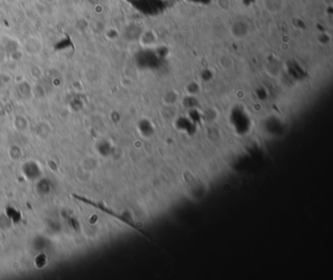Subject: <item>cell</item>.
<instances>
[{
  "label": "cell",
  "mask_w": 333,
  "mask_h": 280,
  "mask_svg": "<svg viewBox=\"0 0 333 280\" xmlns=\"http://www.w3.org/2000/svg\"><path fill=\"white\" fill-rule=\"evenodd\" d=\"M7 214H8V216H9L14 222H18V221L20 220V218H21L20 212H19L18 210H16L15 209H12V208H10V209L7 210Z\"/></svg>",
  "instance_id": "8992f818"
},
{
  "label": "cell",
  "mask_w": 333,
  "mask_h": 280,
  "mask_svg": "<svg viewBox=\"0 0 333 280\" xmlns=\"http://www.w3.org/2000/svg\"><path fill=\"white\" fill-rule=\"evenodd\" d=\"M23 46L27 52H29L31 54H35L39 50H41L42 43H41V40L39 38H37L35 36H30V37L26 38L25 40H23Z\"/></svg>",
  "instance_id": "6da1fadb"
},
{
  "label": "cell",
  "mask_w": 333,
  "mask_h": 280,
  "mask_svg": "<svg viewBox=\"0 0 333 280\" xmlns=\"http://www.w3.org/2000/svg\"><path fill=\"white\" fill-rule=\"evenodd\" d=\"M230 31L233 34V36H235L236 38H242L248 33V25L242 21L236 22L231 26Z\"/></svg>",
  "instance_id": "3957f363"
},
{
  "label": "cell",
  "mask_w": 333,
  "mask_h": 280,
  "mask_svg": "<svg viewBox=\"0 0 333 280\" xmlns=\"http://www.w3.org/2000/svg\"><path fill=\"white\" fill-rule=\"evenodd\" d=\"M283 0H264V6L270 14H277L283 9Z\"/></svg>",
  "instance_id": "7a4b0ae2"
},
{
  "label": "cell",
  "mask_w": 333,
  "mask_h": 280,
  "mask_svg": "<svg viewBox=\"0 0 333 280\" xmlns=\"http://www.w3.org/2000/svg\"><path fill=\"white\" fill-rule=\"evenodd\" d=\"M155 40H156V37L154 33L150 30H146L144 32V34L141 35V41L145 45H151L154 43Z\"/></svg>",
  "instance_id": "5b68a950"
},
{
  "label": "cell",
  "mask_w": 333,
  "mask_h": 280,
  "mask_svg": "<svg viewBox=\"0 0 333 280\" xmlns=\"http://www.w3.org/2000/svg\"><path fill=\"white\" fill-rule=\"evenodd\" d=\"M23 172L25 176L29 179H35L41 173L38 165L32 162L27 163L25 165H23Z\"/></svg>",
  "instance_id": "277c9868"
}]
</instances>
